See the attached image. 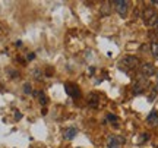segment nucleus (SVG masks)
<instances>
[{
	"label": "nucleus",
	"mask_w": 158,
	"mask_h": 148,
	"mask_svg": "<svg viewBox=\"0 0 158 148\" xmlns=\"http://www.w3.org/2000/svg\"><path fill=\"white\" fill-rule=\"evenodd\" d=\"M113 6H114V9L117 11V13L122 18H124L126 15H127L129 2H126V0H116V2H113Z\"/></svg>",
	"instance_id": "obj_1"
},
{
	"label": "nucleus",
	"mask_w": 158,
	"mask_h": 148,
	"mask_svg": "<svg viewBox=\"0 0 158 148\" xmlns=\"http://www.w3.org/2000/svg\"><path fill=\"white\" fill-rule=\"evenodd\" d=\"M64 90H66V94L72 98H78L81 95V91H79V87L76 84H72V82H66L64 84Z\"/></svg>",
	"instance_id": "obj_2"
},
{
	"label": "nucleus",
	"mask_w": 158,
	"mask_h": 148,
	"mask_svg": "<svg viewBox=\"0 0 158 148\" xmlns=\"http://www.w3.org/2000/svg\"><path fill=\"white\" fill-rule=\"evenodd\" d=\"M122 65H124L126 68H129V69H135L141 65V62H139V59L135 56H126L123 60H122Z\"/></svg>",
	"instance_id": "obj_3"
},
{
	"label": "nucleus",
	"mask_w": 158,
	"mask_h": 148,
	"mask_svg": "<svg viewBox=\"0 0 158 148\" xmlns=\"http://www.w3.org/2000/svg\"><path fill=\"white\" fill-rule=\"evenodd\" d=\"M123 142L124 139L122 137H110L108 138V148H118V145Z\"/></svg>",
	"instance_id": "obj_4"
},
{
	"label": "nucleus",
	"mask_w": 158,
	"mask_h": 148,
	"mask_svg": "<svg viewBox=\"0 0 158 148\" xmlns=\"http://www.w3.org/2000/svg\"><path fill=\"white\" fill-rule=\"evenodd\" d=\"M141 70L145 76H151L155 72V68H154V65H151V63H143L141 66Z\"/></svg>",
	"instance_id": "obj_5"
},
{
	"label": "nucleus",
	"mask_w": 158,
	"mask_h": 148,
	"mask_svg": "<svg viewBox=\"0 0 158 148\" xmlns=\"http://www.w3.org/2000/svg\"><path fill=\"white\" fill-rule=\"evenodd\" d=\"M76 135H78V129H76V128H68L66 131L63 132V138H64L66 141H70V139H73Z\"/></svg>",
	"instance_id": "obj_6"
},
{
	"label": "nucleus",
	"mask_w": 158,
	"mask_h": 148,
	"mask_svg": "<svg viewBox=\"0 0 158 148\" xmlns=\"http://www.w3.org/2000/svg\"><path fill=\"white\" fill-rule=\"evenodd\" d=\"M148 123H151V125H157L158 122V113L155 112V110H152L151 113H149V116H148Z\"/></svg>",
	"instance_id": "obj_7"
},
{
	"label": "nucleus",
	"mask_w": 158,
	"mask_h": 148,
	"mask_svg": "<svg viewBox=\"0 0 158 148\" xmlns=\"http://www.w3.org/2000/svg\"><path fill=\"white\" fill-rule=\"evenodd\" d=\"M155 16V13H154V9H151V7H147L145 9V12H143V19H145V22H148L151 18Z\"/></svg>",
	"instance_id": "obj_8"
},
{
	"label": "nucleus",
	"mask_w": 158,
	"mask_h": 148,
	"mask_svg": "<svg viewBox=\"0 0 158 148\" xmlns=\"http://www.w3.org/2000/svg\"><path fill=\"white\" fill-rule=\"evenodd\" d=\"M149 49H151V54L158 57V41H152L151 46H149Z\"/></svg>",
	"instance_id": "obj_9"
},
{
	"label": "nucleus",
	"mask_w": 158,
	"mask_h": 148,
	"mask_svg": "<svg viewBox=\"0 0 158 148\" xmlns=\"http://www.w3.org/2000/svg\"><path fill=\"white\" fill-rule=\"evenodd\" d=\"M97 100H98V98H97L95 94H89V95H88V103L92 104V106H97Z\"/></svg>",
	"instance_id": "obj_10"
},
{
	"label": "nucleus",
	"mask_w": 158,
	"mask_h": 148,
	"mask_svg": "<svg viewBox=\"0 0 158 148\" xmlns=\"http://www.w3.org/2000/svg\"><path fill=\"white\" fill-rule=\"evenodd\" d=\"M35 95H37V97L40 98V103H41V104H45V101H47V97H45L44 95V92H35Z\"/></svg>",
	"instance_id": "obj_11"
},
{
	"label": "nucleus",
	"mask_w": 158,
	"mask_h": 148,
	"mask_svg": "<svg viewBox=\"0 0 158 148\" xmlns=\"http://www.w3.org/2000/svg\"><path fill=\"white\" fill-rule=\"evenodd\" d=\"M110 3H104V9H101V12H102V15H108L110 13Z\"/></svg>",
	"instance_id": "obj_12"
},
{
	"label": "nucleus",
	"mask_w": 158,
	"mask_h": 148,
	"mask_svg": "<svg viewBox=\"0 0 158 148\" xmlns=\"http://www.w3.org/2000/svg\"><path fill=\"white\" fill-rule=\"evenodd\" d=\"M23 88H25V92H27V94H29V92H31V90H29V85H28V84H25V85H23Z\"/></svg>",
	"instance_id": "obj_13"
},
{
	"label": "nucleus",
	"mask_w": 158,
	"mask_h": 148,
	"mask_svg": "<svg viewBox=\"0 0 158 148\" xmlns=\"http://www.w3.org/2000/svg\"><path fill=\"white\" fill-rule=\"evenodd\" d=\"M107 119H108V120H116L117 117H116V116H113V114H108V116H107Z\"/></svg>",
	"instance_id": "obj_14"
},
{
	"label": "nucleus",
	"mask_w": 158,
	"mask_h": 148,
	"mask_svg": "<svg viewBox=\"0 0 158 148\" xmlns=\"http://www.w3.org/2000/svg\"><path fill=\"white\" fill-rule=\"evenodd\" d=\"M32 59H35V54H34V53H29V54H28V60H32Z\"/></svg>",
	"instance_id": "obj_15"
},
{
	"label": "nucleus",
	"mask_w": 158,
	"mask_h": 148,
	"mask_svg": "<svg viewBox=\"0 0 158 148\" xmlns=\"http://www.w3.org/2000/svg\"><path fill=\"white\" fill-rule=\"evenodd\" d=\"M152 6H157V9H158V0H155V2H152Z\"/></svg>",
	"instance_id": "obj_16"
},
{
	"label": "nucleus",
	"mask_w": 158,
	"mask_h": 148,
	"mask_svg": "<svg viewBox=\"0 0 158 148\" xmlns=\"http://www.w3.org/2000/svg\"><path fill=\"white\" fill-rule=\"evenodd\" d=\"M157 31H158V25H157Z\"/></svg>",
	"instance_id": "obj_17"
}]
</instances>
